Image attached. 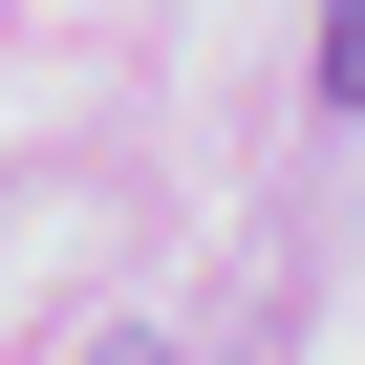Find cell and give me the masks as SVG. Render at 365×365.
<instances>
[{"label": "cell", "instance_id": "6da1fadb", "mask_svg": "<svg viewBox=\"0 0 365 365\" xmlns=\"http://www.w3.org/2000/svg\"><path fill=\"white\" fill-rule=\"evenodd\" d=\"M322 108H365V0H322Z\"/></svg>", "mask_w": 365, "mask_h": 365}]
</instances>
